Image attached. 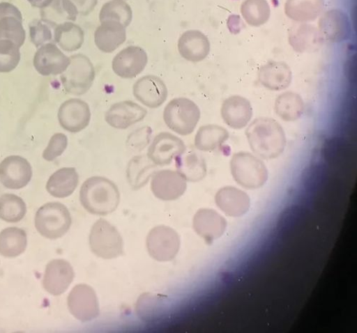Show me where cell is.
I'll return each instance as SVG.
<instances>
[{
    "instance_id": "obj_33",
    "label": "cell",
    "mask_w": 357,
    "mask_h": 333,
    "mask_svg": "<svg viewBox=\"0 0 357 333\" xmlns=\"http://www.w3.org/2000/svg\"><path fill=\"white\" fill-rule=\"evenodd\" d=\"M275 109L278 116L283 121L294 122L303 116L305 104L300 95L287 92L277 98Z\"/></svg>"
},
{
    "instance_id": "obj_23",
    "label": "cell",
    "mask_w": 357,
    "mask_h": 333,
    "mask_svg": "<svg viewBox=\"0 0 357 333\" xmlns=\"http://www.w3.org/2000/svg\"><path fill=\"white\" fill-rule=\"evenodd\" d=\"M178 50L188 61L199 63L209 54L211 42L199 30H188L178 40Z\"/></svg>"
},
{
    "instance_id": "obj_19",
    "label": "cell",
    "mask_w": 357,
    "mask_h": 333,
    "mask_svg": "<svg viewBox=\"0 0 357 333\" xmlns=\"http://www.w3.org/2000/svg\"><path fill=\"white\" fill-rule=\"evenodd\" d=\"M147 111L138 104L125 101L113 104L106 112L107 123L113 128L126 130L141 122Z\"/></svg>"
},
{
    "instance_id": "obj_11",
    "label": "cell",
    "mask_w": 357,
    "mask_h": 333,
    "mask_svg": "<svg viewBox=\"0 0 357 333\" xmlns=\"http://www.w3.org/2000/svg\"><path fill=\"white\" fill-rule=\"evenodd\" d=\"M70 64V58L54 43H47L39 47L33 59L36 70L45 77L62 75Z\"/></svg>"
},
{
    "instance_id": "obj_28",
    "label": "cell",
    "mask_w": 357,
    "mask_h": 333,
    "mask_svg": "<svg viewBox=\"0 0 357 333\" xmlns=\"http://www.w3.org/2000/svg\"><path fill=\"white\" fill-rule=\"evenodd\" d=\"M324 0H287L285 14L290 19L301 23L315 20L323 12Z\"/></svg>"
},
{
    "instance_id": "obj_27",
    "label": "cell",
    "mask_w": 357,
    "mask_h": 333,
    "mask_svg": "<svg viewBox=\"0 0 357 333\" xmlns=\"http://www.w3.org/2000/svg\"><path fill=\"white\" fill-rule=\"evenodd\" d=\"M79 184V175L75 168H63L49 178L46 189L52 196L63 199L71 196Z\"/></svg>"
},
{
    "instance_id": "obj_7",
    "label": "cell",
    "mask_w": 357,
    "mask_h": 333,
    "mask_svg": "<svg viewBox=\"0 0 357 333\" xmlns=\"http://www.w3.org/2000/svg\"><path fill=\"white\" fill-rule=\"evenodd\" d=\"M89 246L98 257L112 259L123 254V240L118 231L105 219L98 220L89 235Z\"/></svg>"
},
{
    "instance_id": "obj_13",
    "label": "cell",
    "mask_w": 357,
    "mask_h": 333,
    "mask_svg": "<svg viewBox=\"0 0 357 333\" xmlns=\"http://www.w3.org/2000/svg\"><path fill=\"white\" fill-rule=\"evenodd\" d=\"M59 123L70 133H78L87 127L91 120L89 105L79 99H71L59 107L57 114Z\"/></svg>"
},
{
    "instance_id": "obj_32",
    "label": "cell",
    "mask_w": 357,
    "mask_h": 333,
    "mask_svg": "<svg viewBox=\"0 0 357 333\" xmlns=\"http://www.w3.org/2000/svg\"><path fill=\"white\" fill-rule=\"evenodd\" d=\"M229 137V132L224 127L215 125H204L199 129L195 145L200 150L212 151L220 147Z\"/></svg>"
},
{
    "instance_id": "obj_2",
    "label": "cell",
    "mask_w": 357,
    "mask_h": 333,
    "mask_svg": "<svg viewBox=\"0 0 357 333\" xmlns=\"http://www.w3.org/2000/svg\"><path fill=\"white\" fill-rule=\"evenodd\" d=\"M79 200L89 213L105 216L116 210L121 201V194L112 180L94 176L84 181L80 189Z\"/></svg>"
},
{
    "instance_id": "obj_31",
    "label": "cell",
    "mask_w": 357,
    "mask_h": 333,
    "mask_svg": "<svg viewBox=\"0 0 357 333\" xmlns=\"http://www.w3.org/2000/svg\"><path fill=\"white\" fill-rule=\"evenodd\" d=\"M26 246L27 235L23 229L10 227L0 233V255L16 258L24 252Z\"/></svg>"
},
{
    "instance_id": "obj_14",
    "label": "cell",
    "mask_w": 357,
    "mask_h": 333,
    "mask_svg": "<svg viewBox=\"0 0 357 333\" xmlns=\"http://www.w3.org/2000/svg\"><path fill=\"white\" fill-rule=\"evenodd\" d=\"M187 149L184 141L168 133L159 134L148 149L147 156L154 164L164 166L181 155Z\"/></svg>"
},
{
    "instance_id": "obj_6",
    "label": "cell",
    "mask_w": 357,
    "mask_h": 333,
    "mask_svg": "<svg viewBox=\"0 0 357 333\" xmlns=\"http://www.w3.org/2000/svg\"><path fill=\"white\" fill-rule=\"evenodd\" d=\"M61 78L68 93L79 96L86 93L92 87L96 71L91 59L79 54L70 57V64Z\"/></svg>"
},
{
    "instance_id": "obj_40",
    "label": "cell",
    "mask_w": 357,
    "mask_h": 333,
    "mask_svg": "<svg viewBox=\"0 0 357 333\" xmlns=\"http://www.w3.org/2000/svg\"><path fill=\"white\" fill-rule=\"evenodd\" d=\"M29 36L38 48L54 42V28L41 20H36L29 24Z\"/></svg>"
},
{
    "instance_id": "obj_25",
    "label": "cell",
    "mask_w": 357,
    "mask_h": 333,
    "mask_svg": "<svg viewBox=\"0 0 357 333\" xmlns=\"http://www.w3.org/2000/svg\"><path fill=\"white\" fill-rule=\"evenodd\" d=\"M126 27L120 22L105 21L97 28L95 42L105 53H112L126 41Z\"/></svg>"
},
{
    "instance_id": "obj_16",
    "label": "cell",
    "mask_w": 357,
    "mask_h": 333,
    "mask_svg": "<svg viewBox=\"0 0 357 333\" xmlns=\"http://www.w3.org/2000/svg\"><path fill=\"white\" fill-rule=\"evenodd\" d=\"M148 63L147 54L138 46H130L119 52L112 60V70L118 76L132 79L141 74Z\"/></svg>"
},
{
    "instance_id": "obj_34",
    "label": "cell",
    "mask_w": 357,
    "mask_h": 333,
    "mask_svg": "<svg viewBox=\"0 0 357 333\" xmlns=\"http://www.w3.org/2000/svg\"><path fill=\"white\" fill-rule=\"evenodd\" d=\"M26 214V206L22 198L12 194L0 196V219L17 223Z\"/></svg>"
},
{
    "instance_id": "obj_3",
    "label": "cell",
    "mask_w": 357,
    "mask_h": 333,
    "mask_svg": "<svg viewBox=\"0 0 357 333\" xmlns=\"http://www.w3.org/2000/svg\"><path fill=\"white\" fill-rule=\"evenodd\" d=\"M230 169L236 183L247 189L261 187L269 176L264 163L245 151L233 155Z\"/></svg>"
},
{
    "instance_id": "obj_45",
    "label": "cell",
    "mask_w": 357,
    "mask_h": 333,
    "mask_svg": "<svg viewBox=\"0 0 357 333\" xmlns=\"http://www.w3.org/2000/svg\"><path fill=\"white\" fill-rule=\"evenodd\" d=\"M227 26L229 31L234 35L240 33L245 27L241 17L238 15L230 16L227 21Z\"/></svg>"
},
{
    "instance_id": "obj_17",
    "label": "cell",
    "mask_w": 357,
    "mask_h": 333,
    "mask_svg": "<svg viewBox=\"0 0 357 333\" xmlns=\"http://www.w3.org/2000/svg\"><path fill=\"white\" fill-rule=\"evenodd\" d=\"M133 94L146 107L156 109L167 100L168 91L166 84L160 78L148 75L136 82L133 86Z\"/></svg>"
},
{
    "instance_id": "obj_30",
    "label": "cell",
    "mask_w": 357,
    "mask_h": 333,
    "mask_svg": "<svg viewBox=\"0 0 357 333\" xmlns=\"http://www.w3.org/2000/svg\"><path fill=\"white\" fill-rule=\"evenodd\" d=\"M84 35L82 28L72 22L57 25L54 29V42L66 52H73L82 47Z\"/></svg>"
},
{
    "instance_id": "obj_4",
    "label": "cell",
    "mask_w": 357,
    "mask_h": 333,
    "mask_svg": "<svg viewBox=\"0 0 357 333\" xmlns=\"http://www.w3.org/2000/svg\"><path fill=\"white\" fill-rule=\"evenodd\" d=\"M37 231L43 237L56 240L65 235L72 224L68 208L61 203H47L37 211L35 219Z\"/></svg>"
},
{
    "instance_id": "obj_42",
    "label": "cell",
    "mask_w": 357,
    "mask_h": 333,
    "mask_svg": "<svg viewBox=\"0 0 357 333\" xmlns=\"http://www.w3.org/2000/svg\"><path fill=\"white\" fill-rule=\"evenodd\" d=\"M68 145V139L66 134L63 133L54 134L43 151V159L47 162L54 161L65 153Z\"/></svg>"
},
{
    "instance_id": "obj_9",
    "label": "cell",
    "mask_w": 357,
    "mask_h": 333,
    "mask_svg": "<svg viewBox=\"0 0 357 333\" xmlns=\"http://www.w3.org/2000/svg\"><path fill=\"white\" fill-rule=\"evenodd\" d=\"M71 314L81 322L96 319L100 313L99 302L95 291L85 284L76 286L68 298Z\"/></svg>"
},
{
    "instance_id": "obj_44",
    "label": "cell",
    "mask_w": 357,
    "mask_h": 333,
    "mask_svg": "<svg viewBox=\"0 0 357 333\" xmlns=\"http://www.w3.org/2000/svg\"><path fill=\"white\" fill-rule=\"evenodd\" d=\"M7 17H13L23 21L22 15L19 9L9 3H0V20Z\"/></svg>"
},
{
    "instance_id": "obj_46",
    "label": "cell",
    "mask_w": 357,
    "mask_h": 333,
    "mask_svg": "<svg viewBox=\"0 0 357 333\" xmlns=\"http://www.w3.org/2000/svg\"><path fill=\"white\" fill-rule=\"evenodd\" d=\"M33 7L42 8L48 5L52 0H27Z\"/></svg>"
},
{
    "instance_id": "obj_5",
    "label": "cell",
    "mask_w": 357,
    "mask_h": 333,
    "mask_svg": "<svg viewBox=\"0 0 357 333\" xmlns=\"http://www.w3.org/2000/svg\"><path fill=\"white\" fill-rule=\"evenodd\" d=\"M200 116L198 106L193 101L183 98L170 101L163 114L168 128L182 136H188L195 131Z\"/></svg>"
},
{
    "instance_id": "obj_20",
    "label": "cell",
    "mask_w": 357,
    "mask_h": 333,
    "mask_svg": "<svg viewBox=\"0 0 357 333\" xmlns=\"http://www.w3.org/2000/svg\"><path fill=\"white\" fill-rule=\"evenodd\" d=\"M318 29L324 40L331 42L345 41L351 32L349 18L340 10L325 13L319 19Z\"/></svg>"
},
{
    "instance_id": "obj_22",
    "label": "cell",
    "mask_w": 357,
    "mask_h": 333,
    "mask_svg": "<svg viewBox=\"0 0 357 333\" xmlns=\"http://www.w3.org/2000/svg\"><path fill=\"white\" fill-rule=\"evenodd\" d=\"M252 107L246 98L234 95L227 98L221 109L224 122L231 129L245 128L252 117Z\"/></svg>"
},
{
    "instance_id": "obj_15",
    "label": "cell",
    "mask_w": 357,
    "mask_h": 333,
    "mask_svg": "<svg viewBox=\"0 0 357 333\" xmlns=\"http://www.w3.org/2000/svg\"><path fill=\"white\" fill-rule=\"evenodd\" d=\"M75 278L70 263L65 260L56 259L46 266L43 279L44 289L52 295H61L70 287Z\"/></svg>"
},
{
    "instance_id": "obj_12",
    "label": "cell",
    "mask_w": 357,
    "mask_h": 333,
    "mask_svg": "<svg viewBox=\"0 0 357 333\" xmlns=\"http://www.w3.org/2000/svg\"><path fill=\"white\" fill-rule=\"evenodd\" d=\"M187 180L178 171L167 169L153 176L151 189L154 195L162 201H174L187 190Z\"/></svg>"
},
{
    "instance_id": "obj_35",
    "label": "cell",
    "mask_w": 357,
    "mask_h": 333,
    "mask_svg": "<svg viewBox=\"0 0 357 333\" xmlns=\"http://www.w3.org/2000/svg\"><path fill=\"white\" fill-rule=\"evenodd\" d=\"M241 13L248 24L259 26L269 20L271 10L266 0H245L241 6Z\"/></svg>"
},
{
    "instance_id": "obj_37",
    "label": "cell",
    "mask_w": 357,
    "mask_h": 333,
    "mask_svg": "<svg viewBox=\"0 0 357 333\" xmlns=\"http://www.w3.org/2000/svg\"><path fill=\"white\" fill-rule=\"evenodd\" d=\"M25 39L26 33L23 21L13 17L0 20V40H10L21 48L24 44Z\"/></svg>"
},
{
    "instance_id": "obj_43",
    "label": "cell",
    "mask_w": 357,
    "mask_h": 333,
    "mask_svg": "<svg viewBox=\"0 0 357 333\" xmlns=\"http://www.w3.org/2000/svg\"><path fill=\"white\" fill-rule=\"evenodd\" d=\"M98 0H63V4L70 14L73 22L77 17L88 15L96 8Z\"/></svg>"
},
{
    "instance_id": "obj_18",
    "label": "cell",
    "mask_w": 357,
    "mask_h": 333,
    "mask_svg": "<svg viewBox=\"0 0 357 333\" xmlns=\"http://www.w3.org/2000/svg\"><path fill=\"white\" fill-rule=\"evenodd\" d=\"M227 226L226 219L215 210L210 208L199 210L193 219L195 232L209 245L224 234Z\"/></svg>"
},
{
    "instance_id": "obj_24",
    "label": "cell",
    "mask_w": 357,
    "mask_h": 333,
    "mask_svg": "<svg viewBox=\"0 0 357 333\" xmlns=\"http://www.w3.org/2000/svg\"><path fill=\"white\" fill-rule=\"evenodd\" d=\"M217 206L231 217H240L248 213L250 208L249 196L241 189L226 187L218 191L215 196Z\"/></svg>"
},
{
    "instance_id": "obj_39",
    "label": "cell",
    "mask_w": 357,
    "mask_h": 333,
    "mask_svg": "<svg viewBox=\"0 0 357 333\" xmlns=\"http://www.w3.org/2000/svg\"><path fill=\"white\" fill-rule=\"evenodd\" d=\"M41 19L54 29L59 24L73 21L63 0H52L46 6L40 8Z\"/></svg>"
},
{
    "instance_id": "obj_8",
    "label": "cell",
    "mask_w": 357,
    "mask_h": 333,
    "mask_svg": "<svg viewBox=\"0 0 357 333\" xmlns=\"http://www.w3.org/2000/svg\"><path fill=\"white\" fill-rule=\"evenodd\" d=\"M149 254L160 262L174 259L181 248V238L172 228L160 226L154 228L146 238Z\"/></svg>"
},
{
    "instance_id": "obj_1",
    "label": "cell",
    "mask_w": 357,
    "mask_h": 333,
    "mask_svg": "<svg viewBox=\"0 0 357 333\" xmlns=\"http://www.w3.org/2000/svg\"><path fill=\"white\" fill-rule=\"evenodd\" d=\"M245 134L253 153L264 160L278 158L287 146L283 128L271 118H256L248 127Z\"/></svg>"
},
{
    "instance_id": "obj_29",
    "label": "cell",
    "mask_w": 357,
    "mask_h": 333,
    "mask_svg": "<svg viewBox=\"0 0 357 333\" xmlns=\"http://www.w3.org/2000/svg\"><path fill=\"white\" fill-rule=\"evenodd\" d=\"M176 168L187 180L198 183L206 174L204 159L194 150L187 149L175 159Z\"/></svg>"
},
{
    "instance_id": "obj_36",
    "label": "cell",
    "mask_w": 357,
    "mask_h": 333,
    "mask_svg": "<svg viewBox=\"0 0 357 333\" xmlns=\"http://www.w3.org/2000/svg\"><path fill=\"white\" fill-rule=\"evenodd\" d=\"M100 20V22L115 21L127 27L132 20V10L124 0H111L102 8Z\"/></svg>"
},
{
    "instance_id": "obj_26",
    "label": "cell",
    "mask_w": 357,
    "mask_h": 333,
    "mask_svg": "<svg viewBox=\"0 0 357 333\" xmlns=\"http://www.w3.org/2000/svg\"><path fill=\"white\" fill-rule=\"evenodd\" d=\"M258 79L264 87L273 91H281L290 85L292 73L286 63L272 62L260 68Z\"/></svg>"
},
{
    "instance_id": "obj_41",
    "label": "cell",
    "mask_w": 357,
    "mask_h": 333,
    "mask_svg": "<svg viewBox=\"0 0 357 333\" xmlns=\"http://www.w3.org/2000/svg\"><path fill=\"white\" fill-rule=\"evenodd\" d=\"M305 216V211L300 206H291L285 209L278 223L280 233L288 235L292 230L295 231L296 227L301 225Z\"/></svg>"
},
{
    "instance_id": "obj_10",
    "label": "cell",
    "mask_w": 357,
    "mask_h": 333,
    "mask_svg": "<svg viewBox=\"0 0 357 333\" xmlns=\"http://www.w3.org/2000/svg\"><path fill=\"white\" fill-rule=\"evenodd\" d=\"M32 177L31 164L22 157L10 156L0 163V183L6 189H23L31 183Z\"/></svg>"
},
{
    "instance_id": "obj_21",
    "label": "cell",
    "mask_w": 357,
    "mask_h": 333,
    "mask_svg": "<svg viewBox=\"0 0 357 333\" xmlns=\"http://www.w3.org/2000/svg\"><path fill=\"white\" fill-rule=\"evenodd\" d=\"M324 41L319 29L313 25L299 22L289 29V42L296 52H317L321 47Z\"/></svg>"
},
{
    "instance_id": "obj_38",
    "label": "cell",
    "mask_w": 357,
    "mask_h": 333,
    "mask_svg": "<svg viewBox=\"0 0 357 333\" xmlns=\"http://www.w3.org/2000/svg\"><path fill=\"white\" fill-rule=\"evenodd\" d=\"M20 49L10 40H0V73H9L16 69L21 59Z\"/></svg>"
}]
</instances>
